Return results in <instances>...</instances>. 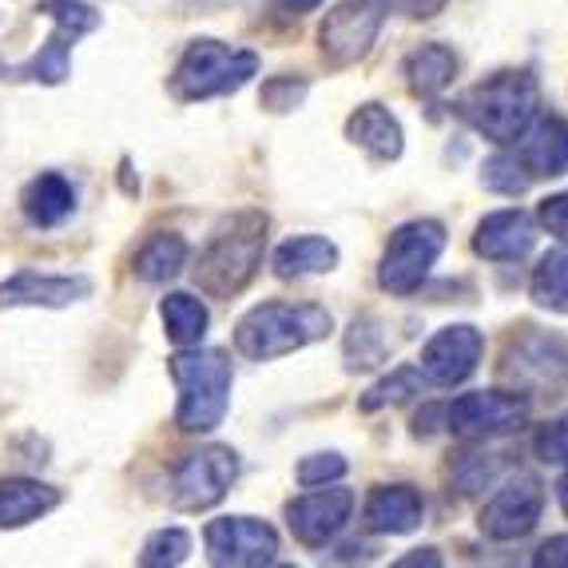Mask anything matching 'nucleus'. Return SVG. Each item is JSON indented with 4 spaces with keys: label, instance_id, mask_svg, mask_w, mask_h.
Listing matches in <instances>:
<instances>
[{
    "label": "nucleus",
    "instance_id": "nucleus-10",
    "mask_svg": "<svg viewBox=\"0 0 568 568\" xmlns=\"http://www.w3.org/2000/svg\"><path fill=\"white\" fill-rule=\"evenodd\" d=\"M525 422H529V402L501 389L462 394L446 406V429L462 442H493V437L517 434Z\"/></svg>",
    "mask_w": 568,
    "mask_h": 568
},
{
    "label": "nucleus",
    "instance_id": "nucleus-30",
    "mask_svg": "<svg viewBox=\"0 0 568 568\" xmlns=\"http://www.w3.org/2000/svg\"><path fill=\"white\" fill-rule=\"evenodd\" d=\"M346 358H351V369H366V366H378L386 358V338H382L378 323H369V318H354L351 334H346Z\"/></svg>",
    "mask_w": 568,
    "mask_h": 568
},
{
    "label": "nucleus",
    "instance_id": "nucleus-17",
    "mask_svg": "<svg viewBox=\"0 0 568 568\" xmlns=\"http://www.w3.org/2000/svg\"><path fill=\"white\" fill-rule=\"evenodd\" d=\"M426 517V501L414 485H378L362 505V525L382 537H406Z\"/></svg>",
    "mask_w": 568,
    "mask_h": 568
},
{
    "label": "nucleus",
    "instance_id": "nucleus-19",
    "mask_svg": "<svg viewBox=\"0 0 568 568\" xmlns=\"http://www.w3.org/2000/svg\"><path fill=\"white\" fill-rule=\"evenodd\" d=\"M20 211H24L32 227H60V223L77 215V187L60 171H40L20 195Z\"/></svg>",
    "mask_w": 568,
    "mask_h": 568
},
{
    "label": "nucleus",
    "instance_id": "nucleus-32",
    "mask_svg": "<svg viewBox=\"0 0 568 568\" xmlns=\"http://www.w3.org/2000/svg\"><path fill=\"white\" fill-rule=\"evenodd\" d=\"M303 100H306L303 77H275V80H266L263 92H258V104H263L266 112H294Z\"/></svg>",
    "mask_w": 568,
    "mask_h": 568
},
{
    "label": "nucleus",
    "instance_id": "nucleus-1",
    "mask_svg": "<svg viewBox=\"0 0 568 568\" xmlns=\"http://www.w3.org/2000/svg\"><path fill=\"white\" fill-rule=\"evenodd\" d=\"M266 231L271 219L263 211H239L223 219L215 235L203 243L200 258L191 266V278L207 298H235L251 286L266 255Z\"/></svg>",
    "mask_w": 568,
    "mask_h": 568
},
{
    "label": "nucleus",
    "instance_id": "nucleus-7",
    "mask_svg": "<svg viewBox=\"0 0 568 568\" xmlns=\"http://www.w3.org/2000/svg\"><path fill=\"white\" fill-rule=\"evenodd\" d=\"M442 251H446V227H442L437 219H414V223H402V227L389 235L386 255H382V266H378L382 291L398 294V298L422 291L429 266L437 263Z\"/></svg>",
    "mask_w": 568,
    "mask_h": 568
},
{
    "label": "nucleus",
    "instance_id": "nucleus-38",
    "mask_svg": "<svg viewBox=\"0 0 568 568\" xmlns=\"http://www.w3.org/2000/svg\"><path fill=\"white\" fill-rule=\"evenodd\" d=\"M414 565H442V557H437V549H417L414 557H402L398 560V568H414Z\"/></svg>",
    "mask_w": 568,
    "mask_h": 568
},
{
    "label": "nucleus",
    "instance_id": "nucleus-20",
    "mask_svg": "<svg viewBox=\"0 0 568 568\" xmlns=\"http://www.w3.org/2000/svg\"><path fill=\"white\" fill-rule=\"evenodd\" d=\"M346 140H351L354 148H362L366 155H374V160H382V163L398 160L402 148H406V135H402L398 115L382 104H362L358 112L346 120Z\"/></svg>",
    "mask_w": 568,
    "mask_h": 568
},
{
    "label": "nucleus",
    "instance_id": "nucleus-35",
    "mask_svg": "<svg viewBox=\"0 0 568 568\" xmlns=\"http://www.w3.org/2000/svg\"><path fill=\"white\" fill-rule=\"evenodd\" d=\"M537 219H540V227L549 231V235H557L560 243H568V191H560V195H549V200L540 203Z\"/></svg>",
    "mask_w": 568,
    "mask_h": 568
},
{
    "label": "nucleus",
    "instance_id": "nucleus-12",
    "mask_svg": "<svg viewBox=\"0 0 568 568\" xmlns=\"http://www.w3.org/2000/svg\"><path fill=\"white\" fill-rule=\"evenodd\" d=\"M540 509H545V489H540V481L532 474H517L485 501L477 525H481V532L489 540H517L537 529Z\"/></svg>",
    "mask_w": 568,
    "mask_h": 568
},
{
    "label": "nucleus",
    "instance_id": "nucleus-27",
    "mask_svg": "<svg viewBox=\"0 0 568 568\" xmlns=\"http://www.w3.org/2000/svg\"><path fill=\"white\" fill-rule=\"evenodd\" d=\"M422 369L417 366H398L389 378H382L378 386H369L366 394L358 398V409L362 414H378V409L386 406H402L406 398H414V394H422Z\"/></svg>",
    "mask_w": 568,
    "mask_h": 568
},
{
    "label": "nucleus",
    "instance_id": "nucleus-13",
    "mask_svg": "<svg viewBox=\"0 0 568 568\" xmlns=\"http://www.w3.org/2000/svg\"><path fill=\"white\" fill-rule=\"evenodd\" d=\"M485 358V334L477 326H446V331H437L434 338L426 342V351H422V378L429 386H462L465 378H474V369L481 366Z\"/></svg>",
    "mask_w": 568,
    "mask_h": 568
},
{
    "label": "nucleus",
    "instance_id": "nucleus-2",
    "mask_svg": "<svg viewBox=\"0 0 568 568\" xmlns=\"http://www.w3.org/2000/svg\"><path fill=\"white\" fill-rule=\"evenodd\" d=\"M540 112V88L537 77L525 72V68H509V72H497V77L481 80L469 92L457 95V115H462L474 132H481L493 143H517L529 123Z\"/></svg>",
    "mask_w": 568,
    "mask_h": 568
},
{
    "label": "nucleus",
    "instance_id": "nucleus-37",
    "mask_svg": "<svg viewBox=\"0 0 568 568\" xmlns=\"http://www.w3.org/2000/svg\"><path fill=\"white\" fill-rule=\"evenodd\" d=\"M323 4V0H275V9L283 12L286 20H298V17H306V12H314Z\"/></svg>",
    "mask_w": 568,
    "mask_h": 568
},
{
    "label": "nucleus",
    "instance_id": "nucleus-18",
    "mask_svg": "<svg viewBox=\"0 0 568 568\" xmlns=\"http://www.w3.org/2000/svg\"><path fill=\"white\" fill-rule=\"evenodd\" d=\"M521 168L532 180H557L568 171V120L560 115H545L532 120L529 132L521 135V152H517Z\"/></svg>",
    "mask_w": 568,
    "mask_h": 568
},
{
    "label": "nucleus",
    "instance_id": "nucleus-21",
    "mask_svg": "<svg viewBox=\"0 0 568 568\" xmlns=\"http://www.w3.org/2000/svg\"><path fill=\"white\" fill-rule=\"evenodd\" d=\"M60 505V489L32 477H0V529H24Z\"/></svg>",
    "mask_w": 568,
    "mask_h": 568
},
{
    "label": "nucleus",
    "instance_id": "nucleus-39",
    "mask_svg": "<svg viewBox=\"0 0 568 568\" xmlns=\"http://www.w3.org/2000/svg\"><path fill=\"white\" fill-rule=\"evenodd\" d=\"M442 4H446V0H406V12L409 17H434Z\"/></svg>",
    "mask_w": 568,
    "mask_h": 568
},
{
    "label": "nucleus",
    "instance_id": "nucleus-26",
    "mask_svg": "<svg viewBox=\"0 0 568 568\" xmlns=\"http://www.w3.org/2000/svg\"><path fill=\"white\" fill-rule=\"evenodd\" d=\"M529 294L532 303L545 306V311L568 314V246H557L532 266Z\"/></svg>",
    "mask_w": 568,
    "mask_h": 568
},
{
    "label": "nucleus",
    "instance_id": "nucleus-24",
    "mask_svg": "<svg viewBox=\"0 0 568 568\" xmlns=\"http://www.w3.org/2000/svg\"><path fill=\"white\" fill-rule=\"evenodd\" d=\"M454 77H457V57L454 48L446 44H422L417 52L406 57V84L414 95L434 100V95H442L454 84Z\"/></svg>",
    "mask_w": 568,
    "mask_h": 568
},
{
    "label": "nucleus",
    "instance_id": "nucleus-6",
    "mask_svg": "<svg viewBox=\"0 0 568 568\" xmlns=\"http://www.w3.org/2000/svg\"><path fill=\"white\" fill-rule=\"evenodd\" d=\"M37 12H44L52 20V37L44 40L37 57H29L24 64L4 68V80H32V84H64L72 77V48L77 40H84L88 32H95L104 24V17L84 4V0H44Z\"/></svg>",
    "mask_w": 568,
    "mask_h": 568
},
{
    "label": "nucleus",
    "instance_id": "nucleus-36",
    "mask_svg": "<svg viewBox=\"0 0 568 568\" xmlns=\"http://www.w3.org/2000/svg\"><path fill=\"white\" fill-rule=\"evenodd\" d=\"M537 568H568V537H549L532 557Z\"/></svg>",
    "mask_w": 568,
    "mask_h": 568
},
{
    "label": "nucleus",
    "instance_id": "nucleus-4",
    "mask_svg": "<svg viewBox=\"0 0 568 568\" xmlns=\"http://www.w3.org/2000/svg\"><path fill=\"white\" fill-rule=\"evenodd\" d=\"M334 331L326 306L314 303H263L235 323V351L251 362H275L323 342Z\"/></svg>",
    "mask_w": 568,
    "mask_h": 568
},
{
    "label": "nucleus",
    "instance_id": "nucleus-34",
    "mask_svg": "<svg viewBox=\"0 0 568 568\" xmlns=\"http://www.w3.org/2000/svg\"><path fill=\"white\" fill-rule=\"evenodd\" d=\"M532 449H537V457L545 465H568V414L540 429Z\"/></svg>",
    "mask_w": 568,
    "mask_h": 568
},
{
    "label": "nucleus",
    "instance_id": "nucleus-33",
    "mask_svg": "<svg viewBox=\"0 0 568 568\" xmlns=\"http://www.w3.org/2000/svg\"><path fill=\"white\" fill-rule=\"evenodd\" d=\"M493 474H497V462H493L489 454H465L454 462V485L462 497L485 489V485L493 481Z\"/></svg>",
    "mask_w": 568,
    "mask_h": 568
},
{
    "label": "nucleus",
    "instance_id": "nucleus-31",
    "mask_svg": "<svg viewBox=\"0 0 568 568\" xmlns=\"http://www.w3.org/2000/svg\"><path fill=\"white\" fill-rule=\"evenodd\" d=\"M346 457L342 454H311L298 462V469H294V477H298V485H306V489H318V485H334L346 477Z\"/></svg>",
    "mask_w": 568,
    "mask_h": 568
},
{
    "label": "nucleus",
    "instance_id": "nucleus-14",
    "mask_svg": "<svg viewBox=\"0 0 568 568\" xmlns=\"http://www.w3.org/2000/svg\"><path fill=\"white\" fill-rule=\"evenodd\" d=\"M354 513V493L351 489H326L318 485L306 497H294L286 505V525H291V537L306 549H326Z\"/></svg>",
    "mask_w": 568,
    "mask_h": 568
},
{
    "label": "nucleus",
    "instance_id": "nucleus-28",
    "mask_svg": "<svg viewBox=\"0 0 568 568\" xmlns=\"http://www.w3.org/2000/svg\"><path fill=\"white\" fill-rule=\"evenodd\" d=\"M191 557V532L187 529H155L143 540L140 565L143 568H175Z\"/></svg>",
    "mask_w": 568,
    "mask_h": 568
},
{
    "label": "nucleus",
    "instance_id": "nucleus-3",
    "mask_svg": "<svg viewBox=\"0 0 568 568\" xmlns=\"http://www.w3.org/2000/svg\"><path fill=\"white\" fill-rule=\"evenodd\" d=\"M171 382L180 389V406H175V426L183 434H211L223 426L231 406V366L227 351H200V346H183L175 358H168Z\"/></svg>",
    "mask_w": 568,
    "mask_h": 568
},
{
    "label": "nucleus",
    "instance_id": "nucleus-9",
    "mask_svg": "<svg viewBox=\"0 0 568 568\" xmlns=\"http://www.w3.org/2000/svg\"><path fill=\"white\" fill-rule=\"evenodd\" d=\"M386 12H389V0H338L326 12L323 29H318V44H323L326 64L351 68L358 60H366L382 24H386Z\"/></svg>",
    "mask_w": 568,
    "mask_h": 568
},
{
    "label": "nucleus",
    "instance_id": "nucleus-11",
    "mask_svg": "<svg viewBox=\"0 0 568 568\" xmlns=\"http://www.w3.org/2000/svg\"><path fill=\"white\" fill-rule=\"evenodd\" d=\"M207 560L219 568H258L275 565L278 532L258 517H219L203 529Z\"/></svg>",
    "mask_w": 568,
    "mask_h": 568
},
{
    "label": "nucleus",
    "instance_id": "nucleus-40",
    "mask_svg": "<svg viewBox=\"0 0 568 568\" xmlns=\"http://www.w3.org/2000/svg\"><path fill=\"white\" fill-rule=\"evenodd\" d=\"M183 4H191V9L207 12V9H223V4H231V0H183Z\"/></svg>",
    "mask_w": 568,
    "mask_h": 568
},
{
    "label": "nucleus",
    "instance_id": "nucleus-29",
    "mask_svg": "<svg viewBox=\"0 0 568 568\" xmlns=\"http://www.w3.org/2000/svg\"><path fill=\"white\" fill-rule=\"evenodd\" d=\"M532 183V175L521 168V160L517 155H493V160H485L481 168V187L485 191H497V195H525Z\"/></svg>",
    "mask_w": 568,
    "mask_h": 568
},
{
    "label": "nucleus",
    "instance_id": "nucleus-15",
    "mask_svg": "<svg viewBox=\"0 0 568 568\" xmlns=\"http://www.w3.org/2000/svg\"><path fill=\"white\" fill-rule=\"evenodd\" d=\"M92 294L88 275H40V271H20L9 283H0V311L9 306H44V311H64Z\"/></svg>",
    "mask_w": 568,
    "mask_h": 568
},
{
    "label": "nucleus",
    "instance_id": "nucleus-22",
    "mask_svg": "<svg viewBox=\"0 0 568 568\" xmlns=\"http://www.w3.org/2000/svg\"><path fill=\"white\" fill-rule=\"evenodd\" d=\"M338 266V246L323 235H294L275 251V275L278 278H311L326 275Z\"/></svg>",
    "mask_w": 568,
    "mask_h": 568
},
{
    "label": "nucleus",
    "instance_id": "nucleus-16",
    "mask_svg": "<svg viewBox=\"0 0 568 568\" xmlns=\"http://www.w3.org/2000/svg\"><path fill=\"white\" fill-rule=\"evenodd\" d=\"M532 246H537V223L521 207L493 211L474 231V251L489 263H521Z\"/></svg>",
    "mask_w": 568,
    "mask_h": 568
},
{
    "label": "nucleus",
    "instance_id": "nucleus-23",
    "mask_svg": "<svg viewBox=\"0 0 568 568\" xmlns=\"http://www.w3.org/2000/svg\"><path fill=\"white\" fill-rule=\"evenodd\" d=\"M183 266H187V239L175 235V231H155L132 258L135 278H143V283L152 286L171 283L175 275H183Z\"/></svg>",
    "mask_w": 568,
    "mask_h": 568
},
{
    "label": "nucleus",
    "instance_id": "nucleus-5",
    "mask_svg": "<svg viewBox=\"0 0 568 568\" xmlns=\"http://www.w3.org/2000/svg\"><path fill=\"white\" fill-rule=\"evenodd\" d=\"M258 72V52L231 48L215 37H200L183 48L180 64L171 68L168 92L180 104H200L211 95H231Z\"/></svg>",
    "mask_w": 568,
    "mask_h": 568
},
{
    "label": "nucleus",
    "instance_id": "nucleus-25",
    "mask_svg": "<svg viewBox=\"0 0 568 568\" xmlns=\"http://www.w3.org/2000/svg\"><path fill=\"white\" fill-rule=\"evenodd\" d=\"M160 318H163V331H168V338L175 342V346H200L203 338H207V326H211V314L207 306L195 298V294L187 291H175L168 294L160 303Z\"/></svg>",
    "mask_w": 568,
    "mask_h": 568
},
{
    "label": "nucleus",
    "instance_id": "nucleus-41",
    "mask_svg": "<svg viewBox=\"0 0 568 568\" xmlns=\"http://www.w3.org/2000/svg\"><path fill=\"white\" fill-rule=\"evenodd\" d=\"M557 501H560V509H565V517H568V474L557 481Z\"/></svg>",
    "mask_w": 568,
    "mask_h": 568
},
{
    "label": "nucleus",
    "instance_id": "nucleus-8",
    "mask_svg": "<svg viewBox=\"0 0 568 568\" xmlns=\"http://www.w3.org/2000/svg\"><path fill=\"white\" fill-rule=\"evenodd\" d=\"M239 481V454L227 446H207L195 454H183L171 469L168 497L175 509L183 513H203L215 509Z\"/></svg>",
    "mask_w": 568,
    "mask_h": 568
}]
</instances>
